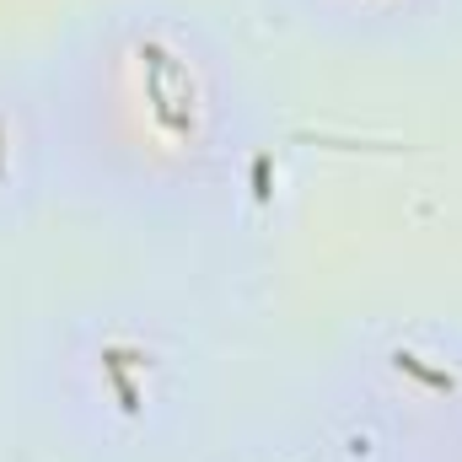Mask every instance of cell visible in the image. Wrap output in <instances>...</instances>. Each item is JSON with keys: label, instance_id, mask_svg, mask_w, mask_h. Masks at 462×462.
Instances as JSON below:
<instances>
[{"label": "cell", "instance_id": "obj_1", "mask_svg": "<svg viewBox=\"0 0 462 462\" xmlns=\"http://www.w3.org/2000/svg\"><path fill=\"white\" fill-rule=\"evenodd\" d=\"M60 194L134 221H194L247 183L263 97L194 0H92L32 70Z\"/></svg>", "mask_w": 462, "mask_h": 462}, {"label": "cell", "instance_id": "obj_2", "mask_svg": "<svg viewBox=\"0 0 462 462\" xmlns=\"http://www.w3.org/2000/svg\"><path fill=\"white\" fill-rule=\"evenodd\" d=\"M54 425L103 462L167 452L194 414V349L145 307L76 312L43 355Z\"/></svg>", "mask_w": 462, "mask_h": 462}, {"label": "cell", "instance_id": "obj_3", "mask_svg": "<svg viewBox=\"0 0 462 462\" xmlns=\"http://www.w3.org/2000/svg\"><path fill=\"white\" fill-rule=\"evenodd\" d=\"M60 194L54 129L32 70H0V226L32 221Z\"/></svg>", "mask_w": 462, "mask_h": 462}, {"label": "cell", "instance_id": "obj_4", "mask_svg": "<svg viewBox=\"0 0 462 462\" xmlns=\"http://www.w3.org/2000/svg\"><path fill=\"white\" fill-rule=\"evenodd\" d=\"M301 32L339 49H403L430 38L457 0H274Z\"/></svg>", "mask_w": 462, "mask_h": 462}, {"label": "cell", "instance_id": "obj_5", "mask_svg": "<svg viewBox=\"0 0 462 462\" xmlns=\"http://www.w3.org/2000/svg\"><path fill=\"white\" fill-rule=\"evenodd\" d=\"M452 462H462V447H457V452H452Z\"/></svg>", "mask_w": 462, "mask_h": 462}]
</instances>
